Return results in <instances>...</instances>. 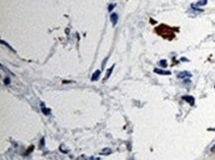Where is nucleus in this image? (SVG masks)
I'll use <instances>...</instances> for the list:
<instances>
[{"instance_id":"nucleus-1","label":"nucleus","mask_w":215,"mask_h":160,"mask_svg":"<svg viewBox=\"0 0 215 160\" xmlns=\"http://www.w3.org/2000/svg\"><path fill=\"white\" fill-rule=\"evenodd\" d=\"M110 20H111V22H112V24H113V25H116V23H117V20H118V16H117L116 13H113V14L111 15Z\"/></svg>"},{"instance_id":"nucleus-2","label":"nucleus","mask_w":215,"mask_h":160,"mask_svg":"<svg viewBox=\"0 0 215 160\" xmlns=\"http://www.w3.org/2000/svg\"><path fill=\"white\" fill-rule=\"evenodd\" d=\"M183 99L185 100V101L188 102V103H190V105H193V104H194V99H193L191 96H187V97H186V96H184V97H183Z\"/></svg>"},{"instance_id":"nucleus-3","label":"nucleus","mask_w":215,"mask_h":160,"mask_svg":"<svg viewBox=\"0 0 215 160\" xmlns=\"http://www.w3.org/2000/svg\"><path fill=\"white\" fill-rule=\"evenodd\" d=\"M155 72L156 73H159V74H167V75L171 74L170 71H164V70H161V69H155Z\"/></svg>"},{"instance_id":"nucleus-4","label":"nucleus","mask_w":215,"mask_h":160,"mask_svg":"<svg viewBox=\"0 0 215 160\" xmlns=\"http://www.w3.org/2000/svg\"><path fill=\"white\" fill-rule=\"evenodd\" d=\"M190 75H191L190 73L184 71V72H183V73H179V74H177V77H178V78H183V77H185V76H190Z\"/></svg>"},{"instance_id":"nucleus-5","label":"nucleus","mask_w":215,"mask_h":160,"mask_svg":"<svg viewBox=\"0 0 215 160\" xmlns=\"http://www.w3.org/2000/svg\"><path fill=\"white\" fill-rule=\"evenodd\" d=\"M99 74H100V71H99V70H96V71L94 72V74L92 75V77H91V80H93V81H94V80H96V79L98 78Z\"/></svg>"},{"instance_id":"nucleus-6","label":"nucleus","mask_w":215,"mask_h":160,"mask_svg":"<svg viewBox=\"0 0 215 160\" xmlns=\"http://www.w3.org/2000/svg\"><path fill=\"white\" fill-rule=\"evenodd\" d=\"M206 3H207V0H201L200 2H197L196 3V5L197 6H202V5H205Z\"/></svg>"},{"instance_id":"nucleus-7","label":"nucleus","mask_w":215,"mask_h":160,"mask_svg":"<svg viewBox=\"0 0 215 160\" xmlns=\"http://www.w3.org/2000/svg\"><path fill=\"white\" fill-rule=\"evenodd\" d=\"M160 64H161V66H162V67H166V66L167 65L166 60H161V61H160Z\"/></svg>"},{"instance_id":"nucleus-8","label":"nucleus","mask_w":215,"mask_h":160,"mask_svg":"<svg viewBox=\"0 0 215 160\" xmlns=\"http://www.w3.org/2000/svg\"><path fill=\"white\" fill-rule=\"evenodd\" d=\"M114 6H115V5H114V4H112V5H110V6H109V8H108V10H109V11H111V10H112V9H113V7H114Z\"/></svg>"},{"instance_id":"nucleus-9","label":"nucleus","mask_w":215,"mask_h":160,"mask_svg":"<svg viewBox=\"0 0 215 160\" xmlns=\"http://www.w3.org/2000/svg\"><path fill=\"white\" fill-rule=\"evenodd\" d=\"M9 82H10V81H9V79H8V78H6V81H5V83H6V84H9Z\"/></svg>"},{"instance_id":"nucleus-10","label":"nucleus","mask_w":215,"mask_h":160,"mask_svg":"<svg viewBox=\"0 0 215 160\" xmlns=\"http://www.w3.org/2000/svg\"><path fill=\"white\" fill-rule=\"evenodd\" d=\"M211 151H215V145H213L211 147Z\"/></svg>"}]
</instances>
